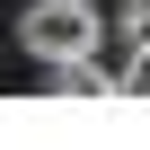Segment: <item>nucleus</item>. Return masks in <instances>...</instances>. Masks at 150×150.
Returning a JSON list of instances; mask_svg holds the SVG:
<instances>
[{"label":"nucleus","instance_id":"nucleus-1","mask_svg":"<svg viewBox=\"0 0 150 150\" xmlns=\"http://www.w3.org/2000/svg\"><path fill=\"white\" fill-rule=\"evenodd\" d=\"M18 35H27V53L53 71V62H80V53L106 44V9H97V0H35V9L18 18Z\"/></svg>","mask_w":150,"mask_h":150},{"label":"nucleus","instance_id":"nucleus-2","mask_svg":"<svg viewBox=\"0 0 150 150\" xmlns=\"http://www.w3.org/2000/svg\"><path fill=\"white\" fill-rule=\"evenodd\" d=\"M44 88H53V97H124V80H115L97 53H80V62H53V71H44Z\"/></svg>","mask_w":150,"mask_h":150},{"label":"nucleus","instance_id":"nucleus-3","mask_svg":"<svg viewBox=\"0 0 150 150\" xmlns=\"http://www.w3.org/2000/svg\"><path fill=\"white\" fill-rule=\"evenodd\" d=\"M115 35H124V53H150V0H124L115 9Z\"/></svg>","mask_w":150,"mask_h":150},{"label":"nucleus","instance_id":"nucleus-4","mask_svg":"<svg viewBox=\"0 0 150 150\" xmlns=\"http://www.w3.org/2000/svg\"><path fill=\"white\" fill-rule=\"evenodd\" d=\"M115 80H124V97H150V53H124Z\"/></svg>","mask_w":150,"mask_h":150}]
</instances>
